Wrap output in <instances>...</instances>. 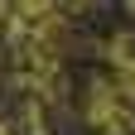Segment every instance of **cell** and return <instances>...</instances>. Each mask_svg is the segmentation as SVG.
Segmentation results:
<instances>
[{
	"label": "cell",
	"instance_id": "cell-1",
	"mask_svg": "<svg viewBox=\"0 0 135 135\" xmlns=\"http://www.w3.org/2000/svg\"><path fill=\"white\" fill-rule=\"evenodd\" d=\"M87 121L101 126V130H116V126H126V121H130L126 97H121V87H116V82L97 77L92 87H87Z\"/></svg>",
	"mask_w": 135,
	"mask_h": 135
},
{
	"label": "cell",
	"instance_id": "cell-2",
	"mask_svg": "<svg viewBox=\"0 0 135 135\" xmlns=\"http://www.w3.org/2000/svg\"><path fill=\"white\" fill-rule=\"evenodd\" d=\"M58 20V0H15V29H20V39L44 24Z\"/></svg>",
	"mask_w": 135,
	"mask_h": 135
},
{
	"label": "cell",
	"instance_id": "cell-3",
	"mask_svg": "<svg viewBox=\"0 0 135 135\" xmlns=\"http://www.w3.org/2000/svg\"><path fill=\"white\" fill-rule=\"evenodd\" d=\"M5 5H10V0H0V15H5Z\"/></svg>",
	"mask_w": 135,
	"mask_h": 135
},
{
	"label": "cell",
	"instance_id": "cell-4",
	"mask_svg": "<svg viewBox=\"0 0 135 135\" xmlns=\"http://www.w3.org/2000/svg\"><path fill=\"white\" fill-rule=\"evenodd\" d=\"M0 135H10V130H0Z\"/></svg>",
	"mask_w": 135,
	"mask_h": 135
}]
</instances>
